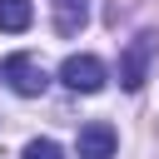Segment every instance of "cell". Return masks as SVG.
Here are the masks:
<instances>
[{"instance_id": "277c9868", "label": "cell", "mask_w": 159, "mask_h": 159, "mask_svg": "<svg viewBox=\"0 0 159 159\" xmlns=\"http://www.w3.org/2000/svg\"><path fill=\"white\" fill-rule=\"evenodd\" d=\"M50 20H55L60 40H75L89 25V0H50Z\"/></svg>"}, {"instance_id": "6da1fadb", "label": "cell", "mask_w": 159, "mask_h": 159, "mask_svg": "<svg viewBox=\"0 0 159 159\" xmlns=\"http://www.w3.org/2000/svg\"><path fill=\"white\" fill-rule=\"evenodd\" d=\"M149 60H154V35H134L119 55V84L124 89H139L149 80Z\"/></svg>"}, {"instance_id": "8992f818", "label": "cell", "mask_w": 159, "mask_h": 159, "mask_svg": "<svg viewBox=\"0 0 159 159\" xmlns=\"http://www.w3.org/2000/svg\"><path fill=\"white\" fill-rule=\"evenodd\" d=\"M30 20H35L30 0H0V30L20 35V30H30Z\"/></svg>"}, {"instance_id": "5b68a950", "label": "cell", "mask_w": 159, "mask_h": 159, "mask_svg": "<svg viewBox=\"0 0 159 159\" xmlns=\"http://www.w3.org/2000/svg\"><path fill=\"white\" fill-rule=\"evenodd\" d=\"M114 129L104 124V119H89L84 129H80V159H114Z\"/></svg>"}, {"instance_id": "3957f363", "label": "cell", "mask_w": 159, "mask_h": 159, "mask_svg": "<svg viewBox=\"0 0 159 159\" xmlns=\"http://www.w3.org/2000/svg\"><path fill=\"white\" fill-rule=\"evenodd\" d=\"M60 80H65L75 94H94V89H104V65H99L94 55H65Z\"/></svg>"}, {"instance_id": "7a4b0ae2", "label": "cell", "mask_w": 159, "mask_h": 159, "mask_svg": "<svg viewBox=\"0 0 159 159\" xmlns=\"http://www.w3.org/2000/svg\"><path fill=\"white\" fill-rule=\"evenodd\" d=\"M5 84L30 99V94H45L50 75H45V65H40L35 55H10V60H5Z\"/></svg>"}, {"instance_id": "52a82bcc", "label": "cell", "mask_w": 159, "mask_h": 159, "mask_svg": "<svg viewBox=\"0 0 159 159\" xmlns=\"http://www.w3.org/2000/svg\"><path fill=\"white\" fill-rule=\"evenodd\" d=\"M20 159H65V154H60L55 139H30V144L20 149Z\"/></svg>"}]
</instances>
